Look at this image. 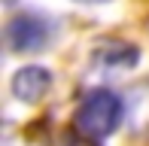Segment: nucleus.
<instances>
[{"mask_svg": "<svg viewBox=\"0 0 149 146\" xmlns=\"http://www.w3.org/2000/svg\"><path fill=\"white\" fill-rule=\"evenodd\" d=\"M76 3H107V0H76Z\"/></svg>", "mask_w": 149, "mask_h": 146, "instance_id": "5", "label": "nucleus"}, {"mask_svg": "<svg viewBox=\"0 0 149 146\" xmlns=\"http://www.w3.org/2000/svg\"><path fill=\"white\" fill-rule=\"evenodd\" d=\"M49 40H52V24L43 15L24 12V15H15L6 24V43L12 52H40L46 49Z\"/></svg>", "mask_w": 149, "mask_h": 146, "instance_id": "2", "label": "nucleus"}, {"mask_svg": "<svg viewBox=\"0 0 149 146\" xmlns=\"http://www.w3.org/2000/svg\"><path fill=\"white\" fill-rule=\"evenodd\" d=\"M52 88V73L46 67H22L12 76V95L24 104H37Z\"/></svg>", "mask_w": 149, "mask_h": 146, "instance_id": "3", "label": "nucleus"}, {"mask_svg": "<svg viewBox=\"0 0 149 146\" xmlns=\"http://www.w3.org/2000/svg\"><path fill=\"white\" fill-rule=\"evenodd\" d=\"M119 122H122V101H119V95H113V91H107V88L88 91V95L82 97V104H79L76 116H73L76 131L82 137H88V140L110 137L113 131L119 128Z\"/></svg>", "mask_w": 149, "mask_h": 146, "instance_id": "1", "label": "nucleus"}, {"mask_svg": "<svg viewBox=\"0 0 149 146\" xmlns=\"http://www.w3.org/2000/svg\"><path fill=\"white\" fill-rule=\"evenodd\" d=\"M137 58H140V52L131 43H119V40H107V43L94 46V52H91V61L104 70H128L137 64Z\"/></svg>", "mask_w": 149, "mask_h": 146, "instance_id": "4", "label": "nucleus"}]
</instances>
